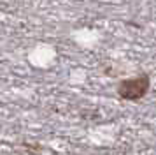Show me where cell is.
Returning a JSON list of instances; mask_svg holds the SVG:
<instances>
[{
    "label": "cell",
    "mask_w": 156,
    "mask_h": 155,
    "mask_svg": "<svg viewBox=\"0 0 156 155\" xmlns=\"http://www.w3.org/2000/svg\"><path fill=\"white\" fill-rule=\"evenodd\" d=\"M147 90H149V78L146 74L125 79L118 86V93L125 100H139L147 93Z\"/></svg>",
    "instance_id": "1"
}]
</instances>
